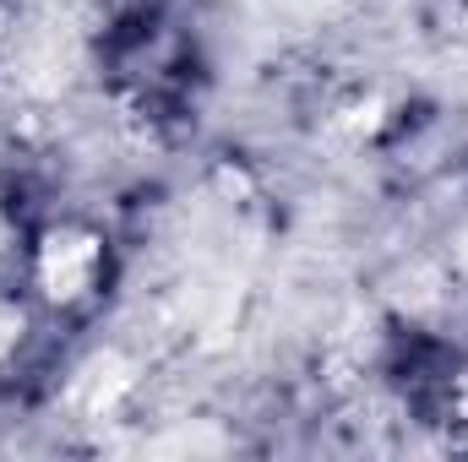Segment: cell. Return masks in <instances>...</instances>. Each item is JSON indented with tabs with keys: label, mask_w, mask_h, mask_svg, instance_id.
Returning a JSON list of instances; mask_svg holds the SVG:
<instances>
[{
	"label": "cell",
	"mask_w": 468,
	"mask_h": 462,
	"mask_svg": "<svg viewBox=\"0 0 468 462\" xmlns=\"http://www.w3.org/2000/svg\"><path fill=\"white\" fill-rule=\"evenodd\" d=\"M33 272H38V289L55 305H77L104 278V245H99V234H88V229H55V234H44Z\"/></svg>",
	"instance_id": "cell-1"
},
{
	"label": "cell",
	"mask_w": 468,
	"mask_h": 462,
	"mask_svg": "<svg viewBox=\"0 0 468 462\" xmlns=\"http://www.w3.org/2000/svg\"><path fill=\"white\" fill-rule=\"evenodd\" d=\"M458 261L468 267V218H463V229H458Z\"/></svg>",
	"instance_id": "cell-2"
}]
</instances>
